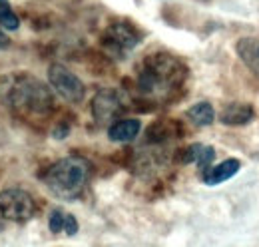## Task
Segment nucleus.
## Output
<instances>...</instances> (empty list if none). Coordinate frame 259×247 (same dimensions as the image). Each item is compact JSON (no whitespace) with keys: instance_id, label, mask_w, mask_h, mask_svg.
Listing matches in <instances>:
<instances>
[{"instance_id":"f257e3e1","label":"nucleus","mask_w":259,"mask_h":247,"mask_svg":"<svg viewBox=\"0 0 259 247\" xmlns=\"http://www.w3.org/2000/svg\"><path fill=\"white\" fill-rule=\"evenodd\" d=\"M184 78H186V70L182 62H178L169 54H154L146 58L140 70L138 88L150 98L163 100L176 88H180Z\"/></svg>"},{"instance_id":"f03ea898","label":"nucleus","mask_w":259,"mask_h":247,"mask_svg":"<svg viewBox=\"0 0 259 247\" xmlns=\"http://www.w3.org/2000/svg\"><path fill=\"white\" fill-rule=\"evenodd\" d=\"M90 163L80 155H68L58 159L44 174V185L58 199H78L88 184Z\"/></svg>"},{"instance_id":"7ed1b4c3","label":"nucleus","mask_w":259,"mask_h":247,"mask_svg":"<svg viewBox=\"0 0 259 247\" xmlns=\"http://www.w3.org/2000/svg\"><path fill=\"white\" fill-rule=\"evenodd\" d=\"M10 108L24 118H44L54 108V98L48 86L34 76H20L8 92Z\"/></svg>"},{"instance_id":"20e7f679","label":"nucleus","mask_w":259,"mask_h":247,"mask_svg":"<svg viewBox=\"0 0 259 247\" xmlns=\"http://www.w3.org/2000/svg\"><path fill=\"white\" fill-rule=\"evenodd\" d=\"M36 212L32 195L20 187H10L0 193V216L6 221L22 223L28 221Z\"/></svg>"},{"instance_id":"39448f33","label":"nucleus","mask_w":259,"mask_h":247,"mask_svg":"<svg viewBox=\"0 0 259 247\" xmlns=\"http://www.w3.org/2000/svg\"><path fill=\"white\" fill-rule=\"evenodd\" d=\"M48 82L50 88L70 104H78L84 100L86 88L82 80L72 70H68L64 64H52L48 68Z\"/></svg>"},{"instance_id":"423d86ee","label":"nucleus","mask_w":259,"mask_h":247,"mask_svg":"<svg viewBox=\"0 0 259 247\" xmlns=\"http://www.w3.org/2000/svg\"><path fill=\"white\" fill-rule=\"evenodd\" d=\"M122 112H124V102L120 94L112 88H104L92 98V114L100 126L114 124Z\"/></svg>"},{"instance_id":"0eeeda50","label":"nucleus","mask_w":259,"mask_h":247,"mask_svg":"<svg viewBox=\"0 0 259 247\" xmlns=\"http://www.w3.org/2000/svg\"><path fill=\"white\" fill-rule=\"evenodd\" d=\"M140 42L138 32L128 24H112L110 30L106 34V44L118 52V54H126L132 48H136Z\"/></svg>"},{"instance_id":"6e6552de","label":"nucleus","mask_w":259,"mask_h":247,"mask_svg":"<svg viewBox=\"0 0 259 247\" xmlns=\"http://www.w3.org/2000/svg\"><path fill=\"white\" fill-rule=\"evenodd\" d=\"M241 170V161L235 159V157H229V159H224L222 163L218 166H209L205 172H203V184L205 185H220L231 180L237 172Z\"/></svg>"},{"instance_id":"1a4fd4ad","label":"nucleus","mask_w":259,"mask_h":247,"mask_svg":"<svg viewBox=\"0 0 259 247\" xmlns=\"http://www.w3.org/2000/svg\"><path fill=\"white\" fill-rule=\"evenodd\" d=\"M253 120V108L243 102L227 104L220 114V122L226 126H245Z\"/></svg>"},{"instance_id":"9d476101","label":"nucleus","mask_w":259,"mask_h":247,"mask_svg":"<svg viewBox=\"0 0 259 247\" xmlns=\"http://www.w3.org/2000/svg\"><path fill=\"white\" fill-rule=\"evenodd\" d=\"M235 50H237V56L241 58V62H243L255 76H259V40L257 38H251V36L239 38L237 44H235Z\"/></svg>"},{"instance_id":"9b49d317","label":"nucleus","mask_w":259,"mask_h":247,"mask_svg":"<svg viewBox=\"0 0 259 247\" xmlns=\"http://www.w3.org/2000/svg\"><path fill=\"white\" fill-rule=\"evenodd\" d=\"M142 130V122L140 120H134V118H128V120H116L114 124H110L108 128V138L112 142H132L134 138H138Z\"/></svg>"},{"instance_id":"f8f14e48","label":"nucleus","mask_w":259,"mask_h":247,"mask_svg":"<svg viewBox=\"0 0 259 247\" xmlns=\"http://www.w3.org/2000/svg\"><path fill=\"white\" fill-rule=\"evenodd\" d=\"M184 163H197V168L201 172H205L211 161L215 159V150L211 146H203V144H192L186 152H184Z\"/></svg>"},{"instance_id":"ddd939ff","label":"nucleus","mask_w":259,"mask_h":247,"mask_svg":"<svg viewBox=\"0 0 259 247\" xmlns=\"http://www.w3.org/2000/svg\"><path fill=\"white\" fill-rule=\"evenodd\" d=\"M188 118L197 128H207L215 120V110L209 102H197L188 110Z\"/></svg>"},{"instance_id":"4468645a","label":"nucleus","mask_w":259,"mask_h":247,"mask_svg":"<svg viewBox=\"0 0 259 247\" xmlns=\"http://www.w3.org/2000/svg\"><path fill=\"white\" fill-rule=\"evenodd\" d=\"M0 26L4 30H18L20 26V20L18 16L14 14L12 6H10V0H0Z\"/></svg>"},{"instance_id":"2eb2a0df","label":"nucleus","mask_w":259,"mask_h":247,"mask_svg":"<svg viewBox=\"0 0 259 247\" xmlns=\"http://www.w3.org/2000/svg\"><path fill=\"white\" fill-rule=\"evenodd\" d=\"M64 221H66V212L60 210V208H54L50 212V217H48V227L50 231L56 235V233H62L64 231Z\"/></svg>"},{"instance_id":"dca6fc26","label":"nucleus","mask_w":259,"mask_h":247,"mask_svg":"<svg viewBox=\"0 0 259 247\" xmlns=\"http://www.w3.org/2000/svg\"><path fill=\"white\" fill-rule=\"evenodd\" d=\"M64 233L66 235H76L78 233V221L72 214H66V221H64Z\"/></svg>"},{"instance_id":"f3484780","label":"nucleus","mask_w":259,"mask_h":247,"mask_svg":"<svg viewBox=\"0 0 259 247\" xmlns=\"http://www.w3.org/2000/svg\"><path fill=\"white\" fill-rule=\"evenodd\" d=\"M10 46V40H8V36L4 34V32L0 30V50H6Z\"/></svg>"},{"instance_id":"a211bd4d","label":"nucleus","mask_w":259,"mask_h":247,"mask_svg":"<svg viewBox=\"0 0 259 247\" xmlns=\"http://www.w3.org/2000/svg\"><path fill=\"white\" fill-rule=\"evenodd\" d=\"M4 221H6V219H4V217L0 216V231H2V229H4Z\"/></svg>"}]
</instances>
